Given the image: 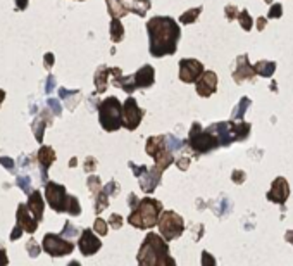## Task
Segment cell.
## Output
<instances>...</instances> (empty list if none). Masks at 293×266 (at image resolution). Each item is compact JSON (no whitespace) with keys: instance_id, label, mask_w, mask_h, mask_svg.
<instances>
[{"instance_id":"1","label":"cell","mask_w":293,"mask_h":266,"mask_svg":"<svg viewBox=\"0 0 293 266\" xmlns=\"http://www.w3.org/2000/svg\"><path fill=\"white\" fill-rule=\"evenodd\" d=\"M150 37V54L154 57H162L176 52V43L179 40V26L171 18H154L147 23Z\"/></svg>"},{"instance_id":"2","label":"cell","mask_w":293,"mask_h":266,"mask_svg":"<svg viewBox=\"0 0 293 266\" xmlns=\"http://www.w3.org/2000/svg\"><path fill=\"white\" fill-rule=\"evenodd\" d=\"M140 265H174L172 259H169V247L157 233H149L145 237V242L141 244L140 254H138Z\"/></svg>"},{"instance_id":"3","label":"cell","mask_w":293,"mask_h":266,"mask_svg":"<svg viewBox=\"0 0 293 266\" xmlns=\"http://www.w3.org/2000/svg\"><path fill=\"white\" fill-rule=\"evenodd\" d=\"M162 204L159 201L147 197L138 204V208L135 209L133 213L130 214L128 221L137 228H150L157 223V218L160 214Z\"/></svg>"},{"instance_id":"4","label":"cell","mask_w":293,"mask_h":266,"mask_svg":"<svg viewBox=\"0 0 293 266\" xmlns=\"http://www.w3.org/2000/svg\"><path fill=\"white\" fill-rule=\"evenodd\" d=\"M100 113V123L107 132H114L122 125V114H121V104L116 97L105 99L99 107Z\"/></svg>"},{"instance_id":"5","label":"cell","mask_w":293,"mask_h":266,"mask_svg":"<svg viewBox=\"0 0 293 266\" xmlns=\"http://www.w3.org/2000/svg\"><path fill=\"white\" fill-rule=\"evenodd\" d=\"M159 230L168 240H172L176 237H179L185 230V223L183 218L179 214H176L174 211H164V214L160 216L159 221Z\"/></svg>"},{"instance_id":"6","label":"cell","mask_w":293,"mask_h":266,"mask_svg":"<svg viewBox=\"0 0 293 266\" xmlns=\"http://www.w3.org/2000/svg\"><path fill=\"white\" fill-rule=\"evenodd\" d=\"M217 138L210 132H204L198 123H195L190 132V145L197 152H209L217 147Z\"/></svg>"},{"instance_id":"7","label":"cell","mask_w":293,"mask_h":266,"mask_svg":"<svg viewBox=\"0 0 293 266\" xmlns=\"http://www.w3.org/2000/svg\"><path fill=\"white\" fill-rule=\"evenodd\" d=\"M202 73H204L202 62L195 61V59H183L179 62V78L185 83H193L195 80L200 78Z\"/></svg>"},{"instance_id":"8","label":"cell","mask_w":293,"mask_h":266,"mask_svg":"<svg viewBox=\"0 0 293 266\" xmlns=\"http://www.w3.org/2000/svg\"><path fill=\"white\" fill-rule=\"evenodd\" d=\"M68 195H66L64 187L57 185V183L50 182L47 185V201L52 206L55 211H66V206H68Z\"/></svg>"},{"instance_id":"9","label":"cell","mask_w":293,"mask_h":266,"mask_svg":"<svg viewBox=\"0 0 293 266\" xmlns=\"http://www.w3.org/2000/svg\"><path fill=\"white\" fill-rule=\"evenodd\" d=\"M141 121V109L137 106V100L133 97L126 100L124 111H122V125L128 130H135Z\"/></svg>"},{"instance_id":"10","label":"cell","mask_w":293,"mask_h":266,"mask_svg":"<svg viewBox=\"0 0 293 266\" xmlns=\"http://www.w3.org/2000/svg\"><path fill=\"white\" fill-rule=\"evenodd\" d=\"M43 247L52 256H64L72 251V244L57 235H47L45 240H43Z\"/></svg>"},{"instance_id":"11","label":"cell","mask_w":293,"mask_h":266,"mask_svg":"<svg viewBox=\"0 0 293 266\" xmlns=\"http://www.w3.org/2000/svg\"><path fill=\"white\" fill-rule=\"evenodd\" d=\"M216 87H217V76L212 71L202 73L200 78L197 80V92L202 97H210L216 92Z\"/></svg>"},{"instance_id":"12","label":"cell","mask_w":293,"mask_h":266,"mask_svg":"<svg viewBox=\"0 0 293 266\" xmlns=\"http://www.w3.org/2000/svg\"><path fill=\"white\" fill-rule=\"evenodd\" d=\"M290 195V187L286 183L285 178H276L273 183V189L269 190V194H267V199L273 202H278V204H285V201L288 199Z\"/></svg>"},{"instance_id":"13","label":"cell","mask_w":293,"mask_h":266,"mask_svg":"<svg viewBox=\"0 0 293 266\" xmlns=\"http://www.w3.org/2000/svg\"><path fill=\"white\" fill-rule=\"evenodd\" d=\"M100 246H102V242L91 233V230H85L83 235H81V239H80L81 252H83L85 256H90V254H93V252L99 251Z\"/></svg>"},{"instance_id":"14","label":"cell","mask_w":293,"mask_h":266,"mask_svg":"<svg viewBox=\"0 0 293 266\" xmlns=\"http://www.w3.org/2000/svg\"><path fill=\"white\" fill-rule=\"evenodd\" d=\"M254 75H255V69L247 62V56H241L240 59H238V64H236L235 73H233V78H235V81L241 83L243 80L252 78Z\"/></svg>"},{"instance_id":"15","label":"cell","mask_w":293,"mask_h":266,"mask_svg":"<svg viewBox=\"0 0 293 266\" xmlns=\"http://www.w3.org/2000/svg\"><path fill=\"white\" fill-rule=\"evenodd\" d=\"M154 68L152 66H143V68L140 69V71L135 75V81H137V87L138 88H147L150 87V85L154 83V78H155V75H154Z\"/></svg>"},{"instance_id":"16","label":"cell","mask_w":293,"mask_h":266,"mask_svg":"<svg viewBox=\"0 0 293 266\" xmlns=\"http://www.w3.org/2000/svg\"><path fill=\"white\" fill-rule=\"evenodd\" d=\"M17 220H19L21 227L28 232H34L36 228V218L31 214V211L28 209V206H19V213H17Z\"/></svg>"},{"instance_id":"17","label":"cell","mask_w":293,"mask_h":266,"mask_svg":"<svg viewBox=\"0 0 293 266\" xmlns=\"http://www.w3.org/2000/svg\"><path fill=\"white\" fill-rule=\"evenodd\" d=\"M28 209L31 211V214H33L36 220H42L43 216V201L42 197H40L38 192H33L30 197V201H28Z\"/></svg>"},{"instance_id":"18","label":"cell","mask_w":293,"mask_h":266,"mask_svg":"<svg viewBox=\"0 0 293 266\" xmlns=\"http://www.w3.org/2000/svg\"><path fill=\"white\" fill-rule=\"evenodd\" d=\"M55 159V156H53V151L50 147H42L38 152V161L42 163L43 166V173H45V168H49V164L52 163V161Z\"/></svg>"},{"instance_id":"19","label":"cell","mask_w":293,"mask_h":266,"mask_svg":"<svg viewBox=\"0 0 293 266\" xmlns=\"http://www.w3.org/2000/svg\"><path fill=\"white\" fill-rule=\"evenodd\" d=\"M254 69H255V73L260 76H271L274 73V69H276V64H274V62H269V61H260L254 66Z\"/></svg>"},{"instance_id":"20","label":"cell","mask_w":293,"mask_h":266,"mask_svg":"<svg viewBox=\"0 0 293 266\" xmlns=\"http://www.w3.org/2000/svg\"><path fill=\"white\" fill-rule=\"evenodd\" d=\"M111 37H112V42H121L122 37H124V28H122L121 21L118 18L112 19L111 23Z\"/></svg>"},{"instance_id":"21","label":"cell","mask_w":293,"mask_h":266,"mask_svg":"<svg viewBox=\"0 0 293 266\" xmlns=\"http://www.w3.org/2000/svg\"><path fill=\"white\" fill-rule=\"evenodd\" d=\"M111 75V69H105L102 68L95 76V85H97V90L99 92H103L107 88V76Z\"/></svg>"},{"instance_id":"22","label":"cell","mask_w":293,"mask_h":266,"mask_svg":"<svg viewBox=\"0 0 293 266\" xmlns=\"http://www.w3.org/2000/svg\"><path fill=\"white\" fill-rule=\"evenodd\" d=\"M200 11H202V9L197 7V9H190L188 12H185V14L181 16V23H183V24L193 23L195 19H197V16L200 14Z\"/></svg>"},{"instance_id":"23","label":"cell","mask_w":293,"mask_h":266,"mask_svg":"<svg viewBox=\"0 0 293 266\" xmlns=\"http://www.w3.org/2000/svg\"><path fill=\"white\" fill-rule=\"evenodd\" d=\"M66 211H68V213H71V214H74V216H76V214H80V204H78V201L74 197H69L68 199V206H66Z\"/></svg>"},{"instance_id":"24","label":"cell","mask_w":293,"mask_h":266,"mask_svg":"<svg viewBox=\"0 0 293 266\" xmlns=\"http://www.w3.org/2000/svg\"><path fill=\"white\" fill-rule=\"evenodd\" d=\"M238 21H240V24H241V28H243V30L250 31V28H252V19H250V16H248L247 11H241V12H240V18H238Z\"/></svg>"},{"instance_id":"25","label":"cell","mask_w":293,"mask_h":266,"mask_svg":"<svg viewBox=\"0 0 293 266\" xmlns=\"http://www.w3.org/2000/svg\"><path fill=\"white\" fill-rule=\"evenodd\" d=\"M248 104H250V100H248L247 97H243V99H241V102H240V106L236 107L235 113H233V116H235V118H241V116H243V113L247 111Z\"/></svg>"},{"instance_id":"26","label":"cell","mask_w":293,"mask_h":266,"mask_svg":"<svg viewBox=\"0 0 293 266\" xmlns=\"http://www.w3.org/2000/svg\"><path fill=\"white\" fill-rule=\"evenodd\" d=\"M281 14H283L281 4H274L273 7H271L269 14H267V18H281Z\"/></svg>"},{"instance_id":"27","label":"cell","mask_w":293,"mask_h":266,"mask_svg":"<svg viewBox=\"0 0 293 266\" xmlns=\"http://www.w3.org/2000/svg\"><path fill=\"white\" fill-rule=\"evenodd\" d=\"M95 232H99L100 235H105V233H107V227H105V221H103V220H100V218H99V220L95 221Z\"/></svg>"},{"instance_id":"28","label":"cell","mask_w":293,"mask_h":266,"mask_svg":"<svg viewBox=\"0 0 293 266\" xmlns=\"http://www.w3.org/2000/svg\"><path fill=\"white\" fill-rule=\"evenodd\" d=\"M88 187H90V189L93 190V192H95V194H97V190L100 189V180H99V178H95V176H93V178H90V180H88Z\"/></svg>"},{"instance_id":"29","label":"cell","mask_w":293,"mask_h":266,"mask_svg":"<svg viewBox=\"0 0 293 266\" xmlns=\"http://www.w3.org/2000/svg\"><path fill=\"white\" fill-rule=\"evenodd\" d=\"M69 235H76V230H74V227H71V223H66V228L64 232H62V237H69Z\"/></svg>"},{"instance_id":"30","label":"cell","mask_w":293,"mask_h":266,"mask_svg":"<svg viewBox=\"0 0 293 266\" xmlns=\"http://www.w3.org/2000/svg\"><path fill=\"white\" fill-rule=\"evenodd\" d=\"M111 225L114 228H119L122 225V218L119 216V214H112V216H111Z\"/></svg>"},{"instance_id":"31","label":"cell","mask_w":293,"mask_h":266,"mask_svg":"<svg viewBox=\"0 0 293 266\" xmlns=\"http://www.w3.org/2000/svg\"><path fill=\"white\" fill-rule=\"evenodd\" d=\"M226 16H228V19H235L236 18V7H235V5H228V7H226Z\"/></svg>"},{"instance_id":"32","label":"cell","mask_w":293,"mask_h":266,"mask_svg":"<svg viewBox=\"0 0 293 266\" xmlns=\"http://www.w3.org/2000/svg\"><path fill=\"white\" fill-rule=\"evenodd\" d=\"M233 180H235V182H238V183H241L245 180V175L241 173V171H235V173H233Z\"/></svg>"},{"instance_id":"33","label":"cell","mask_w":293,"mask_h":266,"mask_svg":"<svg viewBox=\"0 0 293 266\" xmlns=\"http://www.w3.org/2000/svg\"><path fill=\"white\" fill-rule=\"evenodd\" d=\"M49 106L50 107H52V109H53V113H55V114H59V113H61V106H59V104H57V100H49Z\"/></svg>"},{"instance_id":"34","label":"cell","mask_w":293,"mask_h":266,"mask_svg":"<svg viewBox=\"0 0 293 266\" xmlns=\"http://www.w3.org/2000/svg\"><path fill=\"white\" fill-rule=\"evenodd\" d=\"M19 187L24 189V192H30V182H28V178H19Z\"/></svg>"},{"instance_id":"35","label":"cell","mask_w":293,"mask_h":266,"mask_svg":"<svg viewBox=\"0 0 293 266\" xmlns=\"http://www.w3.org/2000/svg\"><path fill=\"white\" fill-rule=\"evenodd\" d=\"M28 249H30V251H31V256L38 254V246L34 247V242H33V240H31V242L28 244Z\"/></svg>"},{"instance_id":"36","label":"cell","mask_w":293,"mask_h":266,"mask_svg":"<svg viewBox=\"0 0 293 266\" xmlns=\"http://www.w3.org/2000/svg\"><path fill=\"white\" fill-rule=\"evenodd\" d=\"M188 164H190V159H179L178 161V166H179V170H187L188 168Z\"/></svg>"},{"instance_id":"37","label":"cell","mask_w":293,"mask_h":266,"mask_svg":"<svg viewBox=\"0 0 293 266\" xmlns=\"http://www.w3.org/2000/svg\"><path fill=\"white\" fill-rule=\"evenodd\" d=\"M0 163L4 164V166L11 168V170H12V166H14V163H12V161H11V159H5V157H0Z\"/></svg>"},{"instance_id":"38","label":"cell","mask_w":293,"mask_h":266,"mask_svg":"<svg viewBox=\"0 0 293 266\" xmlns=\"http://www.w3.org/2000/svg\"><path fill=\"white\" fill-rule=\"evenodd\" d=\"M26 2H28V0H17V7L24 9V7H26Z\"/></svg>"},{"instance_id":"39","label":"cell","mask_w":293,"mask_h":266,"mask_svg":"<svg viewBox=\"0 0 293 266\" xmlns=\"http://www.w3.org/2000/svg\"><path fill=\"white\" fill-rule=\"evenodd\" d=\"M52 88H53V78L50 76V78H49V87H47V92H50Z\"/></svg>"},{"instance_id":"40","label":"cell","mask_w":293,"mask_h":266,"mask_svg":"<svg viewBox=\"0 0 293 266\" xmlns=\"http://www.w3.org/2000/svg\"><path fill=\"white\" fill-rule=\"evenodd\" d=\"M264 26H266V19L260 18L259 19V30H264Z\"/></svg>"},{"instance_id":"41","label":"cell","mask_w":293,"mask_h":266,"mask_svg":"<svg viewBox=\"0 0 293 266\" xmlns=\"http://www.w3.org/2000/svg\"><path fill=\"white\" fill-rule=\"evenodd\" d=\"M286 240L293 244V232H288V233H286Z\"/></svg>"},{"instance_id":"42","label":"cell","mask_w":293,"mask_h":266,"mask_svg":"<svg viewBox=\"0 0 293 266\" xmlns=\"http://www.w3.org/2000/svg\"><path fill=\"white\" fill-rule=\"evenodd\" d=\"M52 59H53V57L49 54V56H47V66H49V64H52Z\"/></svg>"},{"instance_id":"43","label":"cell","mask_w":293,"mask_h":266,"mask_svg":"<svg viewBox=\"0 0 293 266\" xmlns=\"http://www.w3.org/2000/svg\"><path fill=\"white\" fill-rule=\"evenodd\" d=\"M2 99H4V92L0 90V100H2Z\"/></svg>"}]
</instances>
